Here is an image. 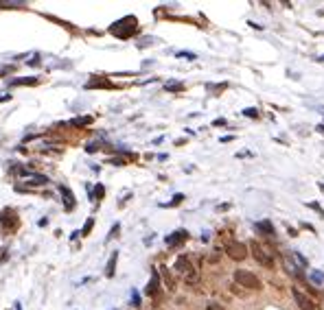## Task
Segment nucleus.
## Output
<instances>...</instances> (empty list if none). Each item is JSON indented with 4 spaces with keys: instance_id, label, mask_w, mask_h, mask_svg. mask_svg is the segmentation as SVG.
Returning a JSON list of instances; mask_svg holds the SVG:
<instances>
[{
    "instance_id": "f257e3e1",
    "label": "nucleus",
    "mask_w": 324,
    "mask_h": 310,
    "mask_svg": "<svg viewBox=\"0 0 324 310\" xmlns=\"http://www.w3.org/2000/svg\"><path fill=\"white\" fill-rule=\"evenodd\" d=\"M234 282L241 284L243 289H250V291H261L263 289L261 280L256 278L252 271H245V269H237V271H234Z\"/></svg>"
},
{
    "instance_id": "f03ea898",
    "label": "nucleus",
    "mask_w": 324,
    "mask_h": 310,
    "mask_svg": "<svg viewBox=\"0 0 324 310\" xmlns=\"http://www.w3.org/2000/svg\"><path fill=\"white\" fill-rule=\"evenodd\" d=\"M250 249H252V253H254V260L259 264H263V267H267V269L274 267V256L263 245H259V242H252Z\"/></svg>"
},
{
    "instance_id": "7ed1b4c3",
    "label": "nucleus",
    "mask_w": 324,
    "mask_h": 310,
    "mask_svg": "<svg viewBox=\"0 0 324 310\" xmlns=\"http://www.w3.org/2000/svg\"><path fill=\"white\" fill-rule=\"evenodd\" d=\"M226 253L232 260H245L248 258V247H245L243 242H228Z\"/></svg>"
},
{
    "instance_id": "20e7f679",
    "label": "nucleus",
    "mask_w": 324,
    "mask_h": 310,
    "mask_svg": "<svg viewBox=\"0 0 324 310\" xmlns=\"http://www.w3.org/2000/svg\"><path fill=\"white\" fill-rule=\"evenodd\" d=\"M292 295H294V302H296V306H298L300 310H316V304L309 300V297L305 295V293H300L298 289H294L292 291Z\"/></svg>"
},
{
    "instance_id": "39448f33",
    "label": "nucleus",
    "mask_w": 324,
    "mask_h": 310,
    "mask_svg": "<svg viewBox=\"0 0 324 310\" xmlns=\"http://www.w3.org/2000/svg\"><path fill=\"white\" fill-rule=\"evenodd\" d=\"M175 271H180L182 275H189V280H195V275L191 273V271H193V267H191V262L184 256H180L178 260H175Z\"/></svg>"
},
{
    "instance_id": "423d86ee",
    "label": "nucleus",
    "mask_w": 324,
    "mask_h": 310,
    "mask_svg": "<svg viewBox=\"0 0 324 310\" xmlns=\"http://www.w3.org/2000/svg\"><path fill=\"white\" fill-rule=\"evenodd\" d=\"M254 230L259 232V234L274 236V225H272V221H259V223H254Z\"/></svg>"
},
{
    "instance_id": "0eeeda50",
    "label": "nucleus",
    "mask_w": 324,
    "mask_h": 310,
    "mask_svg": "<svg viewBox=\"0 0 324 310\" xmlns=\"http://www.w3.org/2000/svg\"><path fill=\"white\" fill-rule=\"evenodd\" d=\"M186 232L184 230H178V232H173L171 236H167V245L169 247H173V245H178V242H182V240H186Z\"/></svg>"
},
{
    "instance_id": "6e6552de",
    "label": "nucleus",
    "mask_w": 324,
    "mask_h": 310,
    "mask_svg": "<svg viewBox=\"0 0 324 310\" xmlns=\"http://www.w3.org/2000/svg\"><path fill=\"white\" fill-rule=\"evenodd\" d=\"M59 192H62V195H64V203H66V208L70 210V208L75 206V195H73V192H70L66 186H59Z\"/></svg>"
},
{
    "instance_id": "1a4fd4ad",
    "label": "nucleus",
    "mask_w": 324,
    "mask_h": 310,
    "mask_svg": "<svg viewBox=\"0 0 324 310\" xmlns=\"http://www.w3.org/2000/svg\"><path fill=\"white\" fill-rule=\"evenodd\" d=\"M116 260H118V251H114L112 256H109L108 267H106V275H108V278H112V275H114V269H116Z\"/></svg>"
},
{
    "instance_id": "9d476101",
    "label": "nucleus",
    "mask_w": 324,
    "mask_h": 310,
    "mask_svg": "<svg viewBox=\"0 0 324 310\" xmlns=\"http://www.w3.org/2000/svg\"><path fill=\"white\" fill-rule=\"evenodd\" d=\"M156 291H158V273H153L151 282L147 284V295H156Z\"/></svg>"
},
{
    "instance_id": "9b49d317",
    "label": "nucleus",
    "mask_w": 324,
    "mask_h": 310,
    "mask_svg": "<svg viewBox=\"0 0 324 310\" xmlns=\"http://www.w3.org/2000/svg\"><path fill=\"white\" fill-rule=\"evenodd\" d=\"M26 184H31V186H35V184H48V177H44V175H33L29 177V181Z\"/></svg>"
},
{
    "instance_id": "f8f14e48",
    "label": "nucleus",
    "mask_w": 324,
    "mask_h": 310,
    "mask_svg": "<svg viewBox=\"0 0 324 310\" xmlns=\"http://www.w3.org/2000/svg\"><path fill=\"white\" fill-rule=\"evenodd\" d=\"M33 83H37V79H33V77H26V79L11 81V85H33Z\"/></svg>"
},
{
    "instance_id": "ddd939ff",
    "label": "nucleus",
    "mask_w": 324,
    "mask_h": 310,
    "mask_svg": "<svg viewBox=\"0 0 324 310\" xmlns=\"http://www.w3.org/2000/svg\"><path fill=\"white\" fill-rule=\"evenodd\" d=\"M311 280H314L316 284H322V282H324V275L320 273V271H311Z\"/></svg>"
},
{
    "instance_id": "4468645a",
    "label": "nucleus",
    "mask_w": 324,
    "mask_h": 310,
    "mask_svg": "<svg viewBox=\"0 0 324 310\" xmlns=\"http://www.w3.org/2000/svg\"><path fill=\"white\" fill-rule=\"evenodd\" d=\"M243 116H248V118H256V116H259V109H256V107H248V109H243Z\"/></svg>"
},
{
    "instance_id": "2eb2a0df",
    "label": "nucleus",
    "mask_w": 324,
    "mask_h": 310,
    "mask_svg": "<svg viewBox=\"0 0 324 310\" xmlns=\"http://www.w3.org/2000/svg\"><path fill=\"white\" fill-rule=\"evenodd\" d=\"M182 83H169V85H167V90H171V92H178V90H182Z\"/></svg>"
},
{
    "instance_id": "dca6fc26",
    "label": "nucleus",
    "mask_w": 324,
    "mask_h": 310,
    "mask_svg": "<svg viewBox=\"0 0 324 310\" xmlns=\"http://www.w3.org/2000/svg\"><path fill=\"white\" fill-rule=\"evenodd\" d=\"M307 206H309L311 210H316V212H318V214H320V217H324V210H322L320 206H318V203H307Z\"/></svg>"
},
{
    "instance_id": "f3484780",
    "label": "nucleus",
    "mask_w": 324,
    "mask_h": 310,
    "mask_svg": "<svg viewBox=\"0 0 324 310\" xmlns=\"http://www.w3.org/2000/svg\"><path fill=\"white\" fill-rule=\"evenodd\" d=\"M206 310H223V306H219V304H215V302H211L206 306Z\"/></svg>"
},
{
    "instance_id": "a211bd4d",
    "label": "nucleus",
    "mask_w": 324,
    "mask_h": 310,
    "mask_svg": "<svg viewBox=\"0 0 324 310\" xmlns=\"http://www.w3.org/2000/svg\"><path fill=\"white\" fill-rule=\"evenodd\" d=\"M92 225H95V221L90 219V221H88V223H86V228H84V232H81V234H88V232L92 230Z\"/></svg>"
},
{
    "instance_id": "6ab92c4d",
    "label": "nucleus",
    "mask_w": 324,
    "mask_h": 310,
    "mask_svg": "<svg viewBox=\"0 0 324 310\" xmlns=\"http://www.w3.org/2000/svg\"><path fill=\"white\" fill-rule=\"evenodd\" d=\"M294 256H296V260H298V262H300V264H303V267H307V260H305L303 256H300V253H298V251H294Z\"/></svg>"
},
{
    "instance_id": "aec40b11",
    "label": "nucleus",
    "mask_w": 324,
    "mask_h": 310,
    "mask_svg": "<svg viewBox=\"0 0 324 310\" xmlns=\"http://www.w3.org/2000/svg\"><path fill=\"white\" fill-rule=\"evenodd\" d=\"M90 123V118H77V120H73V125H88Z\"/></svg>"
},
{
    "instance_id": "412c9836",
    "label": "nucleus",
    "mask_w": 324,
    "mask_h": 310,
    "mask_svg": "<svg viewBox=\"0 0 324 310\" xmlns=\"http://www.w3.org/2000/svg\"><path fill=\"white\" fill-rule=\"evenodd\" d=\"M95 197H97V199H101V197H103V186H97V190H95Z\"/></svg>"
},
{
    "instance_id": "4be33fe9",
    "label": "nucleus",
    "mask_w": 324,
    "mask_h": 310,
    "mask_svg": "<svg viewBox=\"0 0 324 310\" xmlns=\"http://www.w3.org/2000/svg\"><path fill=\"white\" fill-rule=\"evenodd\" d=\"M318 131H320V134H324V125H318Z\"/></svg>"
},
{
    "instance_id": "5701e85b",
    "label": "nucleus",
    "mask_w": 324,
    "mask_h": 310,
    "mask_svg": "<svg viewBox=\"0 0 324 310\" xmlns=\"http://www.w3.org/2000/svg\"><path fill=\"white\" fill-rule=\"evenodd\" d=\"M320 190H322V192H324V184H320Z\"/></svg>"
},
{
    "instance_id": "b1692460",
    "label": "nucleus",
    "mask_w": 324,
    "mask_h": 310,
    "mask_svg": "<svg viewBox=\"0 0 324 310\" xmlns=\"http://www.w3.org/2000/svg\"><path fill=\"white\" fill-rule=\"evenodd\" d=\"M320 15H324V11H320Z\"/></svg>"
}]
</instances>
